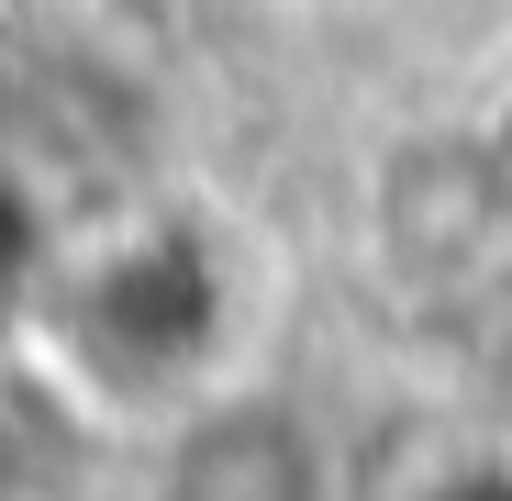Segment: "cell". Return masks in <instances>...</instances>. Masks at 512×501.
<instances>
[{
    "mask_svg": "<svg viewBox=\"0 0 512 501\" xmlns=\"http://www.w3.org/2000/svg\"><path fill=\"white\" fill-rule=\"evenodd\" d=\"M501 223H512V190H501V156L479 134H412V145L379 156V179H368L379 268H401V279H468V268H490Z\"/></svg>",
    "mask_w": 512,
    "mask_h": 501,
    "instance_id": "obj_1",
    "label": "cell"
},
{
    "mask_svg": "<svg viewBox=\"0 0 512 501\" xmlns=\"http://www.w3.org/2000/svg\"><path fill=\"white\" fill-rule=\"evenodd\" d=\"M167 501H323L312 479V435L279 401H223L179 435L167 457Z\"/></svg>",
    "mask_w": 512,
    "mask_h": 501,
    "instance_id": "obj_2",
    "label": "cell"
}]
</instances>
